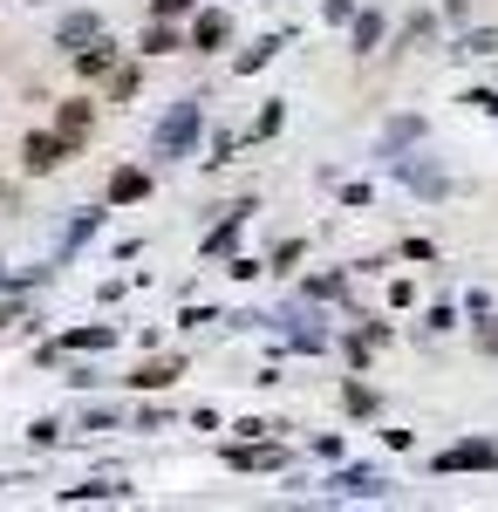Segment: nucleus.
Listing matches in <instances>:
<instances>
[{
    "instance_id": "f257e3e1",
    "label": "nucleus",
    "mask_w": 498,
    "mask_h": 512,
    "mask_svg": "<svg viewBox=\"0 0 498 512\" xmlns=\"http://www.w3.org/2000/svg\"><path fill=\"white\" fill-rule=\"evenodd\" d=\"M198 137V103H171V117L157 123V158H185Z\"/></svg>"
},
{
    "instance_id": "f03ea898",
    "label": "nucleus",
    "mask_w": 498,
    "mask_h": 512,
    "mask_svg": "<svg viewBox=\"0 0 498 512\" xmlns=\"http://www.w3.org/2000/svg\"><path fill=\"white\" fill-rule=\"evenodd\" d=\"M492 465H498V444H485V437H464L437 458V472H492Z\"/></svg>"
},
{
    "instance_id": "7ed1b4c3",
    "label": "nucleus",
    "mask_w": 498,
    "mask_h": 512,
    "mask_svg": "<svg viewBox=\"0 0 498 512\" xmlns=\"http://www.w3.org/2000/svg\"><path fill=\"white\" fill-rule=\"evenodd\" d=\"M62 158H69V137H62V130H55V137H48V130H35V137L21 144V164H28V171H55Z\"/></svg>"
},
{
    "instance_id": "20e7f679",
    "label": "nucleus",
    "mask_w": 498,
    "mask_h": 512,
    "mask_svg": "<svg viewBox=\"0 0 498 512\" xmlns=\"http://www.w3.org/2000/svg\"><path fill=\"white\" fill-rule=\"evenodd\" d=\"M144 192H151V178H144V171H116V178H110V205H137Z\"/></svg>"
},
{
    "instance_id": "39448f33",
    "label": "nucleus",
    "mask_w": 498,
    "mask_h": 512,
    "mask_svg": "<svg viewBox=\"0 0 498 512\" xmlns=\"http://www.w3.org/2000/svg\"><path fill=\"white\" fill-rule=\"evenodd\" d=\"M82 41H103V21L96 14H69L62 21V48H82Z\"/></svg>"
},
{
    "instance_id": "423d86ee",
    "label": "nucleus",
    "mask_w": 498,
    "mask_h": 512,
    "mask_svg": "<svg viewBox=\"0 0 498 512\" xmlns=\"http://www.w3.org/2000/svg\"><path fill=\"white\" fill-rule=\"evenodd\" d=\"M226 14H198V35H192V48H205V55H212V48H226Z\"/></svg>"
},
{
    "instance_id": "0eeeda50",
    "label": "nucleus",
    "mask_w": 498,
    "mask_h": 512,
    "mask_svg": "<svg viewBox=\"0 0 498 512\" xmlns=\"http://www.w3.org/2000/svg\"><path fill=\"white\" fill-rule=\"evenodd\" d=\"M76 69H82V76H110V69H116V48H110V41L82 48V55H76Z\"/></svg>"
},
{
    "instance_id": "6e6552de",
    "label": "nucleus",
    "mask_w": 498,
    "mask_h": 512,
    "mask_svg": "<svg viewBox=\"0 0 498 512\" xmlns=\"http://www.w3.org/2000/svg\"><path fill=\"white\" fill-rule=\"evenodd\" d=\"M130 383H137V390H164V383H178V362H144Z\"/></svg>"
},
{
    "instance_id": "1a4fd4ad",
    "label": "nucleus",
    "mask_w": 498,
    "mask_h": 512,
    "mask_svg": "<svg viewBox=\"0 0 498 512\" xmlns=\"http://www.w3.org/2000/svg\"><path fill=\"white\" fill-rule=\"evenodd\" d=\"M89 117H96V110H89V103H62V117H55V123H62V137H69V144H76L82 130H89Z\"/></svg>"
},
{
    "instance_id": "9d476101",
    "label": "nucleus",
    "mask_w": 498,
    "mask_h": 512,
    "mask_svg": "<svg viewBox=\"0 0 498 512\" xmlns=\"http://www.w3.org/2000/svg\"><path fill=\"white\" fill-rule=\"evenodd\" d=\"M137 48H144V55H171V48H178V35H171V28H164V21H151V28H144V41H137Z\"/></svg>"
},
{
    "instance_id": "9b49d317",
    "label": "nucleus",
    "mask_w": 498,
    "mask_h": 512,
    "mask_svg": "<svg viewBox=\"0 0 498 512\" xmlns=\"http://www.w3.org/2000/svg\"><path fill=\"white\" fill-rule=\"evenodd\" d=\"M376 41H383V21H376V14H355V48H362V55H369V48H376Z\"/></svg>"
},
{
    "instance_id": "f8f14e48",
    "label": "nucleus",
    "mask_w": 498,
    "mask_h": 512,
    "mask_svg": "<svg viewBox=\"0 0 498 512\" xmlns=\"http://www.w3.org/2000/svg\"><path fill=\"white\" fill-rule=\"evenodd\" d=\"M342 492H355V499H369V492H383V478H369V472H342Z\"/></svg>"
},
{
    "instance_id": "ddd939ff",
    "label": "nucleus",
    "mask_w": 498,
    "mask_h": 512,
    "mask_svg": "<svg viewBox=\"0 0 498 512\" xmlns=\"http://www.w3.org/2000/svg\"><path fill=\"white\" fill-rule=\"evenodd\" d=\"M69 349H110V328H76Z\"/></svg>"
},
{
    "instance_id": "4468645a",
    "label": "nucleus",
    "mask_w": 498,
    "mask_h": 512,
    "mask_svg": "<svg viewBox=\"0 0 498 512\" xmlns=\"http://www.w3.org/2000/svg\"><path fill=\"white\" fill-rule=\"evenodd\" d=\"M110 96H116V103H130V96H137V69H116V76H110Z\"/></svg>"
},
{
    "instance_id": "2eb2a0df",
    "label": "nucleus",
    "mask_w": 498,
    "mask_h": 512,
    "mask_svg": "<svg viewBox=\"0 0 498 512\" xmlns=\"http://www.w3.org/2000/svg\"><path fill=\"white\" fill-rule=\"evenodd\" d=\"M348 410H355V417H369V410H376V396L362 390V383H348Z\"/></svg>"
},
{
    "instance_id": "dca6fc26",
    "label": "nucleus",
    "mask_w": 498,
    "mask_h": 512,
    "mask_svg": "<svg viewBox=\"0 0 498 512\" xmlns=\"http://www.w3.org/2000/svg\"><path fill=\"white\" fill-rule=\"evenodd\" d=\"M464 103H471V110H485V117H498V96H492V89H471Z\"/></svg>"
},
{
    "instance_id": "f3484780",
    "label": "nucleus",
    "mask_w": 498,
    "mask_h": 512,
    "mask_svg": "<svg viewBox=\"0 0 498 512\" xmlns=\"http://www.w3.org/2000/svg\"><path fill=\"white\" fill-rule=\"evenodd\" d=\"M328 21H355V0H328Z\"/></svg>"
},
{
    "instance_id": "a211bd4d",
    "label": "nucleus",
    "mask_w": 498,
    "mask_h": 512,
    "mask_svg": "<svg viewBox=\"0 0 498 512\" xmlns=\"http://www.w3.org/2000/svg\"><path fill=\"white\" fill-rule=\"evenodd\" d=\"M478 342H485V349L498 355V321H478Z\"/></svg>"
},
{
    "instance_id": "6ab92c4d",
    "label": "nucleus",
    "mask_w": 498,
    "mask_h": 512,
    "mask_svg": "<svg viewBox=\"0 0 498 512\" xmlns=\"http://www.w3.org/2000/svg\"><path fill=\"white\" fill-rule=\"evenodd\" d=\"M185 7H192V0H157V14H185Z\"/></svg>"
}]
</instances>
